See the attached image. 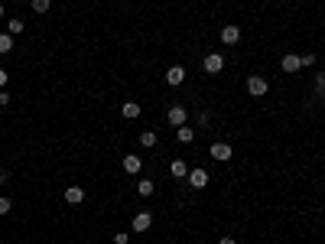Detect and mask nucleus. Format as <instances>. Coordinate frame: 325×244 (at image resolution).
I'll list each match as a JSON object with an SVG mask.
<instances>
[{
	"instance_id": "1",
	"label": "nucleus",
	"mask_w": 325,
	"mask_h": 244,
	"mask_svg": "<svg viewBox=\"0 0 325 244\" xmlns=\"http://www.w3.org/2000/svg\"><path fill=\"white\" fill-rule=\"evenodd\" d=\"M166 124H172V127H182V124H189V111L182 108V104H172V108L166 111Z\"/></svg>"
},
{
	"instance_id": "2",
	"label": "nucleus",
	"mask_w": 325,
	"mask_h": 244,
	"mask_svg": "<svg viewBox=\"0 0 325 244\" xmlns=\"http://www.w3.org/2000/svg\"><path fill=\"white\" fill-rule=\"evenodd\" d=\"M202 68H205L208 75H218V72L224 68V56H221V52H208L205 62H202Z\"/></svg>"
},
{
	"instance_id": "3",
	"label": "nucleus",
	"mask_w": 325,
	"mask_h": 244,
	"mask_svg": "<svg viewBox=\"0 0 325 244\" xmlns=\"http://www.w3.org/2000/svg\"><path fill=\"white\" fill-rule=\"evenodd\" d=\"M267 88H270V82H267L263 75H251V78H247V91L254 94V98H263Z\"/></svg>"
},
{
	"instance_id": "4",
	"label": "nucleus",
	"mask_w": 325,
	"mask_h": 244,
	"mask_svg": "<svg viewBox=\"0 0 325 244\" xmlns=\"http://www.w3.org/2000/svg\"><path fill=\"white\" fill-rule=\"evenodd\" d=\"M189 186L192 189H205L208 186V179H212V176H208V169H202V166H195V169H189Z\"/></svg>"
},
{
	"instance_id": "5",
	"label": "nucleus",
	"mask_w": 325,
	"mask_h": 244,
	"mask_svg": "<svg viewBox=\"0 0 325 244\" xmlns=\"http://www.w3.org/2000/svg\"><path fill=\"white\" fill-rule=\"evenodd\" d=\"M208 153H212V160H221V163H224V160H231V153H234V150H231V143L215 140L212 147H208Z\"/></svg>"
},
{
	"instance_id": "6",
	"label": "nucleus",
	"mask_w": 325,
	"mask_h": 244,
	"mask_svg": "<svg viewBox=\"0 0 325 244\" xmlns=\"http://www.w3.org/2000/svg\"><path fill=\"white\" fill-rule=\"evenodd\" d=\"M182 82H186V65H169V68H166V85L179 88Z\"/></svg>"
},
{
	"instance_id": "7",
	"label": "nucleus",
	"mask_w": 325,
	"mask_h": 244,
	"mask_svg": "<svg viewBox=\"0 0 325 244\" xmlns=\"http://www.w3.org/2000/svg\"><path fill=\"white\" fill-rule=\"evenodd\" d=\"M221 42H224V46H234V42H241V26L228 23L224 30H221Z\"/></svg>"
},
{
	"instance_id": "8",
	"label": "nucleus",
	"mask_w": 325,
	"mask_h": 244,
	"mask_svg": "<svg viewBox=\"0 0 325 244\" xmlns=\"http://www.w3.org/2000/svg\"><path fill=\"white\" fill-rule=\"evenodd\" d=\"M140 169H143V160H140L137 153H127V156H124V173H130V176H137Z\"/></svg>"
},
{
	"instance_id": "9",
	"label": "nucleus",
	"mask_w": 325,
	"mask_h": 244,
	"mask_svg": "<svg viewBox=\"0 0 325 244\" xmlns=\"http://www.w3.org/2000/svg\"><path fill=\"white\" fill-rule=\"evenodd\" d=\"M65 202H68V205H82V202H85V189H82V186H68V189H65Z\"/></svg>"
},
{
	"instance_id": "10",
	"label": "nucleus",
	"mask_w": 325,
	"mask_h": 244,
	"mask_svg": "<svg viewBox=\"0 0 325 244\" xmlns=\"http://www.w3.org/2000/svg\"><path fill=\"white\" fill-rule=\"evenodd\" d=\"M150 225H153V215L150 212H137L134 215V231H150Z\"/></svg>"
},
{
	"instance_id": "11",
	"label": "nucleus",
	"mask_w": 325,
	"mask_h": 244,
	"mask_svg": "<svg viewBox=\"0 0 325 244\" xmlns=\"http://www.w3.org/2000/svg\"><path fill=\"white\" fill-rule=\"evenodd\" d=\"M280 65H283V72H299V68H303V59L289 52V56H283V62H280Z\"/></svg>"
},
{
	"instance_id": "12",
	"label": "nucleus",
	"mask_w": 325,
	"mask_h": 244,
	"mask_svg": "<svg viewBox=\"0 0 325 244\" xmlns=\"http://www.w3.org/2000/svg\"><path fill=\"white\" fill-rule=\"evenodd\" d=\"M176 140H179V143H192V140H195V130H192L189 124L176 127Z\"/></svg>"
},
{
	"instance_id": "13",
	"label": "nucleus",
	"mask_w": 325,
	"mask_h": 244,
	"mask_svg": "<svg viewBox=\"0 0 325 244\" xmlns=\"http://www.w3.org/2000/svg\"><path fill=\"white\" fill-rule=\"evenodd\" d=\"M169 173H172L176 179H186V176H189V166H186V160H172V163H169Z\"/></svg>"
},
{
	"instance_id": "14",
	"label": "nucleus",
	"mask_w": 325,
	"mask_h": 244,
	"mask_svg": "<svg viewBox=\"0 0 325 244\" xmlns=\"http://www.w3.org/2000/svg\"><path fill=\"white\" fill-rule=\"evenodd\" d=\"M153 189H156V186H153V179H137V196H140V199H150V196H153Z\"/></svg>"
},
{
	"instance_id": "15",
	"label": "nucleus",
	"mask_w": 325,
	"mask_h": 244,
	"mask_svg": "<svg viewBox=\"0 0 325 244\" xmlns=\"http://www.w3.org/2000/svg\"><path fill=\"white\" fill-rule=\"evenodd\" d=\"M140 147H146V150L156 147V130H143V134H140Z\"/></svg>"
},
{
	"instance_id": "16",
	"label": "nucleus",
	"mask_w": 325,
	"mask_h": 244,
	"mask_svg": "<svg viewBox=\"0 0 325 244\" xmlns=\"http://www.w3.org/2000/svg\"><path fill=\"white\" fill-rule=\"evenodd\" d=\"M10 49H13V36L10 33H0V56H7Z\"/></svg>"
},
{
	"instance_id": "17",
	"label": "nucleus",
	"mask_w": 325,
	"mask_h": 244,
	"mask_svg": "<svg viewBox=\"0 0 325 244\" xmlns=\"http://www.w3.org/2000/svg\"><path fill=\"white\" fill-rule=\"evenodd\" d=\"M124 117H127V120L140 117V104H137V101H127V104H124Z\"/></svg>"
},
{
	"instance_id": "18",
	"label": "nucleus",
	"mask_w": 325,
	"mask_h": 244,
	"mask_svg": "<svg viewBox=\"0 0 325 244\" xmlns=\"http://www.w3.org/2000/svg\"><path fill=\"white\" fill-rule=\"evenodd\" d=\"M7 33H10V36H20V33H23V20H7Z\"/></svg>"
},
{
	"instance_id": "19",
	"label": "nucleus",
	"mask_w": 325,
	"mask_h": 244,
	"mask_svg": "<svg viewBox=\"0 0 325 244\" xmlns=\"http://www.w3.org/2000/svg\"><path fill=\"white\" fill-rule=\"evenodd\" d=\"M52 0H33V13H46Z\"/></svg>"
},
{
	"instance_id": "20",
	"label": "nucleus",
	"mask_w": 325,
	"mask_h": 244,
	"mask_svg": "<svg viewBox=\"0 0 325 244\" xmlns=\"http://www.w3.org/2000/svg\"><path fill=\"white\" fill-rule=\"evenodd\" d=\"M315 91H319V98L325 94V72H319V75H315Z\"/></svg>"
},
{
	"instance_id": "21",
	"label": "nucleus",
	"mask_w": 325,
	"mask_h": 244,
	"mask_svg": "<svg viewBox=\"0 0 325 244\" xmlns=\"http://www.w3.org/2000/svg\"><path fill=\"white\" fill-rule=\"evenodd\" d=\"M10 208H13V202L7 196H0V215H10Z\"/></svg>"
},
{
	"instance_id": "22",
	"label": "nucleus",
	"mask_w": 325,
	"mask_h": 244,
	"mask_svg": "<svg viewBox=\"0 0 325 244\" xmlns=\"http://www.w3.org/2000/svg\"><path fill=\"white\" fill-rule=\"evenodd\" d=\"M299 59H303V65H306V68H312V65H315V52H303Z\"/></svg>"
},
{
	"instance_id": "23",
	"label": "nucleus",
	"mask_w": 325,
	"mask_h": 244,
	"mask_svg": "<svg viewBox=\"0 0 325 244\" xmlns=\"http://www.w3.org/2000/svg\"><path fill=\"white\" fill-rule=\"evenodd\" d=\"M127 241H130L127 231H117V234H114V244H127Z\"/></svg>"
},
{
	"instance_id": "24",
	"label": "nucleus",
	"mask_w": 325,
	"mask_h": 244,
	"mask_svg": "<svg viewBox=\"0 0 325 244\" xmlns=\"http://www.w3.org/2000/svg\"><path fill=\"white\" fill-rule=\"evenodd\" d=\"M7 104H10V94H7L4 88H0V108H7Z\"/></svg>"
},
{
	"instance_id": "25",
	"label": "nucleus",
	"mask_w": 325,
	"mask_h": 244,
	"mask_svg": "<svg viewBox=\"0 0 325 244\" xmlns=\"http://www.w3.org/2000/svg\"><path fill=\"white\" fill-rule=\"evenodd\" d=\"M0 88H7V68H0Z\"/></svg>"
},
{
	"instance_id": "26",
	"label": "nucleus",
	"mask_w": 325,
	"mask_h": 244,
	"mask_svg": "<svg viewBox=\"0 0 325 244\" xmlns=\"http://www.w3.org/2000/svg\"><path fill=\"white\" fill-rule=\"evenodd\" d=\"M7 179H10V176H7V173H4V169H0V186H4V182H7Z\"/></svg>"
},
{
	"instance_id": "27",
	"label": "nucleus",
	"mask_w": 325,
	"mask_h": 244,
	"mask_svg": "<svg viewBox=\"0 0 325 244\" xmlns=\"http://www.w3.org/2000/svg\"><path fill=\"white\" fill-rule=\"evenodd\" d=\"M221 244H234V238H221Z\"/></svg>"
},
{
	"instance_id": "28",
	"label": "nucleus",
	"mask_w": 325,
	"mask_h": 244,
	"mask_svg": "<svg viewBox=\"0 0 325 244\" xmlns=\"http://www.w3.org/2000/svg\"><path fill=\"white\" fill-rule=\"evenodd\" d=\"M0 16H4V4H0Z\"/></svg>"
},
{
	"instance_id": "29",
	"label": "nucleus",
	"mask_w": 325,
	"mask_h": 244,
	"mask_svg": "<svg viewBox=\"0 0 325 244\" xmlns=\"http://www.w3.org/2000/svg\"><path fill=\"white\" fill-rule=\"evenodd\" d=\"M322 104H325V94H322Z\"/></svg>"
}]
</instances>
